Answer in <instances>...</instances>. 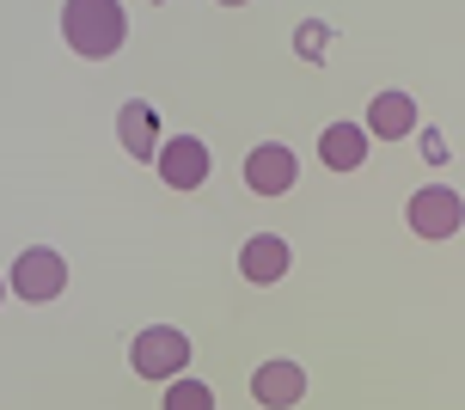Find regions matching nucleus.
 Returning <instances> with one entry per match:
<instances>
[{"label": "nucleus", "instance_id": "obj_1", "mask_svg": "<svg viewBox=\"0 0 465 410\" xmlns=\"http://www.w3.org/2000/svg\"><path fill=\"white\" fill-rule=\"evenodd\" d=\"M62 44L80 62H111L116 49L129 44V13L123 0H68L62 6Z\"/></svg>", "mask_w": 465, "mask_h": 410}, {"label": "nucleus", "instance_id": "obj_2", "mask_svg": "<svg viewBox=\"0 0 465 410\" xmlns=\"http://www.w3.org/2000/svg\"><path fill=\"white\" fill-rule=\"evenodd\" d=\"M62 288H68V257L55 245H25L6 270V295L25 306H49V300H62Z\"/></svg>", "mask_w": 465, "mask_h": 410}, {"label": "nucleus", "instance_id": "obj_3", "mask_svg": "<svg viewBox=\"0 0 465 410\" xmlns=\"http://www.w3.org/2000/svg\"><path fill=\"white\" fill-rule=\"evenodd\" d=\"M129 367H135L141 380H178L190 367V337L178 331V325H147V331H135V343H129Z\"/></svg>", "mask_w": 465, "mask_h": 410}, {"label": "nucleus", "instance_id": "obj_4", "mask_svg": "<svg viewBox=\"0 0 465 410\" xmlns=\"http://www.w3.org/2000/svg\"><path fill=\"white\" fill-rule=\"evenodd\" d=\"M404 221H411L417 239H453L465 227V196L453 184H422L417 196L404 203Z\"/></svg>", "mask_w": 465, "mask_h": 410}, {"label": "nucleus", "instance_id": "obj_5", "mask_svg": "<svg viewBox=\"0 0 465 410\" xmlns=\"http://www.w3.org/2000/svg\"><path fill=\"white\" fill-rule=\"evenodd\" d=\"M153 172H160L165 190H203L209 172H214L209 141H203V135H165L160 154H153Z\"/></svg>", "mask_w": 465, "mask_h": 410}, {"label": "nucleus", "instance_id": "obj_6", "mask_svg": "<svg viewBox=\"0 0 465 410\" xmlns=\"http://www.w3.org/2000/svg\"><path fill=\"white\" fill-rule=\"evenodd\" d=\"M294 184H301L294 147H282V141H257L252 154H245V190H252V196H288Z\"/></svg>", "mask_w": 465, "mask_h": 410}, {"label": "nucleus", "instance_id": "obj_7", "mask_svg": "<svg viewBox=\"0 0 465 410\" xmlns=\"http://www.w3.org/2000/svg\"><path fill=\"white\" fill-rule=\"evenodd\" d=\"M160 111L147 105V98H123V111H116V147L129 154V160L153 165V154H160Z\"/></svg>", "mask_w": 465, "mask_h": 410}, {"label": "nucleus", "instance_id": "obj_8", "mask_svg": "<svg viewBox=\"0 0 465 410\" xmlns=\"http://www.w3.org/2000/svg\"><path fill=\"white\" fill-rule=\"evenodd\" d=\"M252 398L263 410H294L306 398V367L288 362V355H270V362L252 374Z\"/></svg>", "mask_w": 465, "mask_h": 410}, {"label": "nucleus", "instance_id": "obj_9", "mask_svg": "<svg viewBox=\"0 0 465 410\" xmlns=\"http://www.w3.org/2000/svg\"><path fill=\"white\" fill-rule=\"evenodd\" d=\"M288 264H294V251H288V239H282V233H252V239L239 245V275H245V282H257V288L282 282V275H288Z\"/></svg>", "mask_w": 465, "mask_h": 410}, {"label": "nucleus", "instance_id": "obj_10", "mask_svg": "<svg viewBox=\"0 0 465 410\" xmlns=\"http://www.w3.org/2000/svg\"><path fill=\"white\" fill-rule=\"evenodd\" d=\"M368 141H404V135H417V98L411 92H373V105H368Z\"/></svg>", "mask_w": 465, "mask_h": 410}, {"label": "nucleus", "instance_id": "obj_11", "mask_svg": "<svg viewBox=\"0 0 465 410\" xmlns=\"http://www.w3.org/2000/svg\"><path fill=\"white\" fill-rule=\"evenodd\" d=\"M368 129H361V123H331V129H319V160L331 165V172H361V165H368Z\"/></svg>", "mask_w": 465, "mask_h": 410}, {"label": "nucleus", "instance_id": "obj_12", "mask_svg": "<svg viewBox=\"0 0 465 410\" xmlns=\"http://www.w3.org/2000/svg\"><path fill=\"white\" fill-rule=\"evenodd\" d=\"M160 410H214V392L196 380V374H178V380H165V405Z\"/></svg>", "mask_w": 465, "mask_h": 410}, {"label": "nucleus", "instance_id": "obj_13", "mask_svg": "<svg viewBox=\"0 0 465 410\" xmlns=\"http://www.w3.org/2000/svg\"><path fill=\"white\" fill-rule=\"evenodd\" d=\"M325 25H306V31H294V49H301V55H319V49H325Z\"/></svg>", "mask_w": 465, "mask_h": 410}, {"label": "nucleus", "instance_id": "obj_14", "mask_svg": "<svg viewBox=\"0 0 465 410\" xmlns=\"http://www.w3.org/2000/svg\"><path fill=\"white\" fill-rule=\"evenodd\" d=\"M422 154H429V160L441 165V160H447V141H441V135H435V129H422Z\"/></svg>", "mask_w": 465, "mask_h": 410}, {"label": "nucleus", "instance_id": "obj_15", "mask_svg": "<svg viewBox=\"0 0 465 410\" xmlns=\"http://www.w3.org/2000/svg\"><path fill=\"white\" fill-rule=\"evenodd\" d=\"M214 6H252V0H214Z\"/></svg>", "mask_w": 465, "mask_h": 410}, {"label": "nucleus", "instance_id": "obj_16", "mask_svg": "<svg viewBox=\"0 0 465 410\" xmlns=\"http://www.w3.org/2000/svg\"><path fill=\"white\" fill-rule=\"evenodd\" d=\"M0 300H6V275H0Z\"/></svg>", "mask_w": 465, "mask_h": 410}]
</instances>
